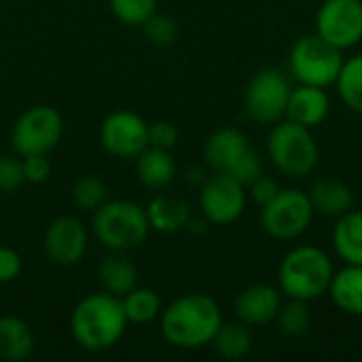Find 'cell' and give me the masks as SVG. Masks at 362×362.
<instances>
[{
    "instance_id": "6da1fadb",
    "label": "cell",
    "mask_w": 362,
    "mask_h": 362,
    "mask_svg": "<svg viewBox=\"0 0 362 362\" xmlns=\"http://www.w3.org/2000/svg\"><path fill=\"white\" fill-rule=\"evenodd\" d=\"M223 325L218 303L204 293H189L161 310L159 327L163 339L178 350H199L212 344Z\"/></svg>"
},
{
    "instance_id": "7a4b0ae2",
    "label": "cell",
    "mask_w": 362,
    "mask_h": 362,
    "mask_svg": "<svg viewBox=\"0 0 362 362\" xmlns=\"http://www.w3.org/2000/svg\"><path fill=\"white\" fill-rule=\"evenodd\" d=\"M127 329V316L121 297L110 293H91L81 299L70 316L74 341L87 352H106L115 348Z\"/></svg>"
},
{
    "instance_id": "3957f363",
    "label": "cell",
    "mask_w": 362,
    "mask_h": 362,
    "mask_svg": "<svg viewBox=\"0 0 362 362\" xmlns=\"http://www.w3.org/2000/svg\"><path fill=\"white\" fill-rule=\"evenodd\" d=\"M333 276V261L318 246H297L288 250L278 267L280 293L308 303L329 293Z\"/></svg>"
},
{
    "instance_id": "277c9868",
    "label": "cell",
    "mask_w": 362,
    "mask_h": 362,
    "mask_svg": "<svg viewBox=\"0 0 362 362\" xmlns=\"http://www.w3.org/2000/svg\"><path fill=\"white\" fill-rule=\"evenodd\" d=\"M91 229L95 240L104 248L127 252L138 248L146 240L151 225L146 208L127 199H117L106 202L93 212Z\"/></svg>"
},
{
    "instance_id": "5b68a950",
    "label": "cell",
    "mask_w": 362,
    "mask_h": 362,
    "mask_svg": "<svg viewBox=\"0 0 362 362\" xmlns=\"http://www.w3.org/2000/svg\"><path fill=\"white\" fill-rule=\"evenodd\" d=\"M267 155L276 170L291 178H305L318 165V142L310 127L291 119L278 121L267 136Z\"/></svg>"
},
{
    "instance_id": "8992f818",
    "label": "cell",
    "mask_w": 362,
    "mask_h": 362,
    "mask_svg": "<svg viewBox=\"0 0 362 362\" xmlns=\"http://www.w3.org/2000/svg\"><path fill=\"white\" fill-rule=\"evenodd\" d=\"M344 62L341 51L322 40L316 32L299 36L288 51V70L299 85L325 89L335 85Z\"/></svg>"
},
{
    "instance_id": "52a82bcc",
    "label": "cell",
    "mask_w": 362,
    "mask_h": 362,
    "mask_svg": "<svg viewBox=\"0 0 362 362\" xmlns=\"http://www.w3.org/2000/svg\"><path fill=\"white\" fill-rule=\"evenodd\" d=\"M314 214L316 210L305 191L280 189V193L261 208V227L274 240L288 242L310 229Z\"/></svg>"
},
{
    "instance_id": "ba28073f",
    "label": "cell",
    "mask_w": 362,
    "mask_h": 362,
    "mask_svg": "<svg viewBox=\"0 0 362 362\" xmlns=\"http://www.w3.org/2000/svg\"><path fill=\"white\" fill-rule=\"evenodd\" d=\"M64 136L62 115L47 104H36L23 110L11 129V144L19 157L25 155H47L53 151Z\"/></svg>"
},
{
    "instance_id": "9c48e42d",
    "label": "cell",
    "mask_w": 362,
    "mask_h": 362,
    "mask_svg": "<svg viewBox=\"0 0 362 362\" xmlns=\"http://www.w3.org/2000/svg\"><path fill=\"white\" fill-rule=\"evenodd\" d=\"M291 91L288 78L278 68H263L246 85L244 110L257 123H278L286 115Z\"/></svg>"
},
{
    "instance_id": "30bf717a",
    "label": "cell",
    "mask_w": 362,
    "mask_h": 362,
    "mask_svg": "<svg viewBox=\"0 0 362 362\" xmlns=\"http://www.w3.org/2000/svg\"><path fill=\"white\" fill-rule=\"evenodd\" d=\"M246 208V187L231 174L214 172L199 187V210L212 225L235 223Z\"/></svg>"
},
{
    "instance_id": "8fae6325",
    "label": "cell",
    "mask_w": 362,
    "mask_h": 362,
    "mask_svg": "<svg viewBox=\"0 0 362 362\" xmlns=\"http://www.w3.org/2000/svg\"><path fill=\"white\" fill-rule=\"evenodd\" d=\"M316 34L339 51L362 40V0H325L316 13Z\"/></svg>"
},
{
    "instance_id": "7c38bea8",
    "label": "cell",
    "mask_w": 362,
    "mask_h": 362,
    "mask_svg": "<svg viewBox=\"0 0 362 362\" xmlns=\"http://www.w3.org/2000/svg\"><path fill=\"white\" fill-rule=\"evenodd\" d=\"M100 142L119 159H136L148 146V123L132 110H115L100 125Z\"/></svg>"
},
{
    "instance_id": "4fadbf2b",
    "label": "cell",
    "mask_w": 362,
    "mask_h": 362,
    "mask_svg": "<svg viewBox=\"0 0 362 362\" xmlns=\"http://www.w3.org/2000/svg\"><path fill=\"white\" fill-rule=\"evenodd\" d=\"M87 242V229L76 216H59L47 227L42 248L51 263L59 267H74L83 261Z\"/></svg>"
},
{
    "instance_id": "5bb4252c",
    "label": "cell",
    "mask_w": 362,
    "mask_h": 362,
    "mask_svg": "<svg viewBox=\"0 0 362 362\" xmlns=\"http://www.w3.org/2000/svg\"><path fill=\"white\" fill-rule=\"evenodd\" d=\"M250 148L252 144L242 129L221 127L208 138L204 146V159L212 172L231 174L238 168V163L250 153Z\"/></svg>"
},
{
    "instance_id": "9a60e30c",
    "label": "cell",
    "mask_w": 362,
    "mask_h": 362,
    "mask_svg": "<svg viewBox=\"0 0 362 362\" xmlns=\"http://www.w3.org/2000/svg\"><path fill=\"white\" fill-rule=\"evenodd\" d=\"M282 305V295L272 284H252L235 299V316L246 327H259L276 320Z\"/></svg>"
},
{
    "instance_id": "2e32d148",
    "label": "cell",
    "mask_w": 362,
    "mask_h": 362,
    "mask_svg": "<svg viewBox=\"0 0 362 362\" xmlns=\"http://www.w3.org/2000/svg\"><path fill=\"white\" fill-rule=\"evenodd\" d=\"M329 112H331V98L325 87L299 85L288 95L284 117L312 129L320 125L329 117Z\"/></svg>"
},
{
    "instance_id": "e0dca14e",
    "label": "cell",
    "mask_w": 362,
    "mask_h": 362,
    "mask_svg": "<svg viewBox=\"0 0 362 362\" xmlns=\"http://www.w3.org/2000/svg\"><path fill=\"white\" fill-rule=\"evenodd\" d=\"M308 197L314 210L325 216H341L354 206L352 189L337 176H322L314 180L308 191Z\"/></svg>"
},
{
    "instance_id": "ac0fdd59",
    "label": "cell",
    "mask_w": 362,
    "mask_h": 362,
    "mask_svg": "<svg viewBox=\"0 0 362 362\" xmlns=\"http://www.w3.org/2000/svg\"><path fill=\"white\" fill-rule=\"evenodd\" d=\"M98 280L102 288L115 297H125L138 286V269L121 250H110L98 265Z\"/></svg>"
},
{
    "instance_id": "d6986e66",
    "label": "cell",
    "mask_w": 362,
    "mask_h": 362,
    "mask_svg": "<svg viewBox=\"0 0 362 362\" xmlns=\"http://www.w3.org/2000/svg\"><path fill=\"white\" fill-rule=\"evenodd\" d=\"M136 176L146 189L161 191L176 178V161L170 151L146 146L136 157Z\"/></svg>"
},
{
    "instance_id": "ffe728a7",
    "label": "cell",
    "mask_w": 362,
    "mask_h": 362,
    "mask_svg": "<svg viewBox=\"0 0 362 362\" xmlns=\"http://www.w3.org/2000/svg\"><path fill=\"white\" fill-rule=\"evenodd\" d=\"M146 216H148V225L153 231L178 233L187 227V223L193 214H191V208L185 199H180L176 195L161 193L148 202Z\"/></svg>"
},
{
    "instance_id": "44dd1931",
    "label": "cell",
    "mask_w": 362,
    "mask_h": 362,
    "mask_svg": "<svg viewBox=\"0 0 362 362\" xmlns=\"http://www.w3.org/2000/svg\"><path fill=\"white\" fill-rule=\"evenodd\" d=\"M333 248L346 265H362V210H348L337 216Z\"/></svg>"
},
{
    "instance_id": "7402d4cb",
    "label": "cell",
    "mask_w": 362,
    "mask_h": 362,
    "mask_svg": "<svg viewBox=\"0 0 362 362\" xmlns=\"http://www.w3.org/2000/svg\"><path fill=\"white\" fill-rule=\"evenodd\" d=\"M329 295L341 312L362 316V265H346L335 272Z\"/></svg>"
},
{
    "instance_id": "603a6c76",
    "label": "cell",
    "mask_w": 362,
    "mask_h": 362,
    "mask_svg": "<svg viewBox=\"0 0 362 362\" xmlns=\"http://www.w3.org/2000/svg\"><path fill=\"white\" fill-rule=\"evenodd\" d=\"M34 350V333L17 316H0V358L8 362L25 361Z\"/></svg>"
},
{
    "instance_id": "cb8c5ba5",
    "label": "cell",
    "mask_w": 362,
    "mask_h": 362,
    "mask_svg": "<svg viewBox=\"0 0 362 362\" xmlns=\"http://www.w3.org/2000/svg\"><path fill=\"white\" fill-rule=\"evenodd\" d=\"M212 346L218 356L227 361H240L252 350V335L244 322H223L216 331Z\"/></svg>"
},
{
    "instance_id": "d4e9b609",
    "label": "cell",
    "mask_w": 362,
    "mask_h": 362,
    "mask_svg": "<svg viewBox=\"0 0 362 362\" xmlns=\"http://www.w3.org/2000/svg\"><path fill=\"white\" fill-rule=\"evenodd\" d=\"M121 301H123L127 322H134V325H148L155 318H159L161 310H163L159 295L151 288H138L136 286L125 297H121Z\"/></svg>"
},
{
    "instance_id": "484cf974",
    "label": "cell",
    "mask_w": 362,
    "mask_h": 362,
    "mask_svg": "<svg viewBox=\"0 0 362 362\" xmlns=\"http://www.w3.org/2000/svg\"><path fill=\"white\" fill-rule=\"evenodd\" d=\"M341 102L356 115H362V53L344 62L335 81Z\"/></svg>"
},
{
    "instance_id": "4316f807",
    "label": "cell",
    "mask_w": 362,
    "mask_h": 362,
    "mask_svg": "<svg viewBox=\"0 0 362 362\" xmlns=\"http://www.w3.org/2000/svg\"><path fill=\"white\" fill-rule=\"evenodd\" d=\"M278 327L288 337H301L312 327V312L308 301L301 299H288V303L280 305V312L276 316Z\"/></svg>"
},
{
    "instance_id": "83f0119b",
    "label": "cell",
    "mask_w": 362,
    "mask_h": 362,
    "mask_svg": "<svg viewBox=\"0 0 362 362\" xmlns=\"http://www.w3.org/2000/svg\"><path fill=\"white\" fill-rule=\"evenodd\" d=\"M72 199L76 208L85 212H95L100 206L108 202V189L95 176H81L72 187Z\"/></svg>"
},
{
    "instance_id": "f1b7e54d",
    "label": "cell",
    "mask_w": 362,
    "mask_h": 362,
    "mask_svg": "<svg viewBox=\"0 0 362 362\" xmlns=\"http://www.w3.org/2000/svg\"><path fill=\"white\" fill-rule=\"evenodd\" d=\"M112 15L125 25H142L157 13V0H108Z\"/></svg>"
},
{
    "instance_id": "f546056e",
    "label": "cell",
    "mask_w": 362,
    "mask_h": 362,
    "mask_svg": "<svg viewBox=\"0 0 362 362\" xmlns=\"http://www.w3.org/2000/svg\"><path fill=\"white\" fill-rule=\"evenodd\" d=\"M142 28H144L148 42L155 47H170V45H174V40L178 36L176 21L170 15H161V13H155L153 17H148L142 23Z\"/></svg>"
},
{
    "instance_id": "4dcf8cb0",
    "label": "cell",
    "mask_w": 362,
    "mask_h": 362,
    "mask_svg": "<svg viewBox=\"0 0 362 362\" xmlns=\"http://www.w3.org/2000/svg\"><path fill=\"white\" fill-rule=\"evenodd\" d=\"M25 182L21 159L13 155H0V193H13Z\"/></svg>"
},
{
    "instance_id": "1f68e13d",
    "label": "cell",
    "mask_w": 362,
    "mask_h": 362,
    "mask_svg": "<svg viewBox=\"0 0 362 362\" xmlns=\"http://www.w3.org/2000/svg\"><path fill=\"white\" fill-rule=\"evenodd\" d=\"M178 142V129L170 121H155L148 125V146L172 151Z\"/></svg>"
},
{
    "instance_id": "d6a6232c",
    "label": "cell",
    "mask_w": 362,
    "mask_h": 362,
    "mask_svg": "<svg viewBox=\"0 0 362 362\" xmlns=\"http://www.w3.org/2000/svg\"><path fill=\"white\" fill-rule=\"evenodd\" d=\"M21 165H23V176H25V182H32V185H42L47 182V178L51 176V163L47 159V155H25L21 157Z\"/></svg>"
},
{
    "instance_id": "836d02e7",
    "label": "cell",
    "mask_w": 362,
    "mask_h": 362,
    "mask_svg": "<svg viewBox=\"0 0 362 362\" xmlns=\"http://www.w3.org/2000/svg\"><path fill=\"white\" fill-rule=\"evenodd\" d=\"M21 274V257L8 246H0V284L13 282Z\"/></svg>"
},
{
    "instance_id": "e575fe53",
    "label": "cell",
    "mask_w": 362,
    "mask_h": 362,
    "mask_svg": "<svg viewBox=\"0 0 362 362\" xmlns=\"http://www.w3.org/2000/svg\"><path fill=\"white\" fill-rule=\"evenodd\" d=\"M248 189H250L252 202L259 208H263L265 204H269L280 193V185L274 178H267V176H259L252 185H248Z\"/></svg>"
},
{
    "instance_id": "d590c367",
    "label": "cell",
    "mask_w": 362,
    "mask_h": 362,
    "mask_svg": "<svg viewBox=\"0 0 362 362\" xmlns=\"http://www.w3.org/2000/svg\"><path fill=\"white\" fill-rule=\"evenodd\" d=\"M189 233H193V235H204L206 231H208V218L204 216V218H189V223H187V227H185Z\"/></svg>"
},
{
    "instance_id": "8d00e7d4",
    "label": "cell",
    "mask_w": 362,
    "mask_h": 362,
    "mask_svg": "<svg viewBox=\"0 0 362 362\" xmlns=\"http://www.w3.org/2000/svg\"><path fill=\"white\" fill-rule=\"evenodd\" d=\"M187 180H189V185H197V187H202V185H204V180H206V172H204V168H199V165L189 168V170H187Z\"/></svg>"
}]
</instances>
